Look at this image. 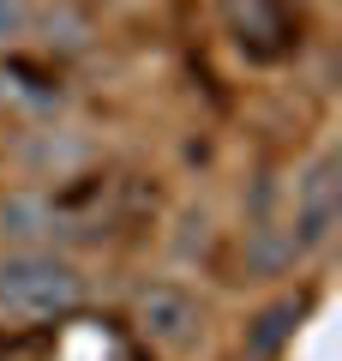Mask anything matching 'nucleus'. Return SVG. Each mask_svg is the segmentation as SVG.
<instances>
[{
	"label": "nucleus",
	"instance_id": "7",
	"mask_svg": "<svg viewBox=\"0 0 342 361\" xmlns=\"http://www.w3.org/2000/svg\"><path fill=\"white\" fill-rule=\"evenodd\" d=\"M30 30H37V6L30 0H0V49H18Z\"/></svg>",
	"mask_w": 342,
	"mask_h": 361
},
{
	"label": "nucleus",
	"instance_id": "3",
	"mask_svg": "<svg viewBox=\"0 0 342 361\" xmlns=\"http://www.w3.org/2000/svg\"><path fill=\"white\" fill-rule=\"evenodd\" d=\"M127 319H132V331H139V343H151L156 355H168V361L198 355L204 337H210V313H204V301L192 295L186 283H175V277H151V283H139L127 295Z\"/></svg>",
	"mask_w": 342,
	"mask_h": 361
},
{
	"label": "nucleus",
	"instance_id": "4",
	"mask_svg": "<svg viewBox=\"0 0 342 361\" xmlns=\"http://www.w3.org/2000/svg\"><path fill=\"white\" fill-rule=\"evenodd\" d=\"M300 301L294 295H277V301H265V307L246 319V331H241V355L246 361H277L282 349L294 343V331H300Z\"/></svg>",
	"mask_w": 342,
	"mask_h": 361
},
{
	"label": "nucleus",
	"instance_id": "1",
	"mask_svg": "<svg viewBox=\"0 0 342 361\" xmlns=\"http://www.w3.org/2000/svg\"><path fill=\"white\" fill-rule=\"evenodd\" d=\"M84 301V271L54 247H0V319L42 325Z\"/></svg>",
	"mask_w": 342,
	"mask_h": 361
},
{
	"label": "nucleus",
	"instance_id": "5",
	"mask_svg": "<svg viewBox=\"0 0 342 361\" xmlns=\"http://www.w3.org/2000/svg\"><path fill=\"white\" fill-rule=\"evenodd\" d=\"M54 235V205L37 187H18V193L0 199V247H49Z\"/></svg>",
	"mask_w": 342,
	"mask_h": 361
},
{
	"label": "nucleus",
	"instance_id": "6",
	"mask_svg": "<svg viewBox=\"0 0 342 361\" xmlns=\"http://www.w3.org/2000/svg\"><path fill=\"white\" fill-rule=\"evenodd\" d=\"M241 259L253 277H282V271H294V247H289V229H282V217H253L241 235Z\"/></svg>",
	"mask_w": 342,
	"mask_h": 361
},
{
	"label": "nucleus",
	"instance_id": "2",
	"mask_svg": "<svg viewBox=\"0 0 342 361\" xmlns=\"http://www.w3.org/2000/svg\"><path fill=\"white\" fill-rule=\"evenodd\" d=\"M282 229H289L294 265L306 259H324L342 235V151L336 145H318L289 180V199H282Z\"/></svg>",
	"mask_w": 342,
	"mask_h": 361
},
{
	"label": "nucleus",
	"instance_id": "8",
	"mask_svg": "<svg viewBox=\"0 0 342 361\" xmlns=\"http://www.w3.org/2000/svg\"><path fill=\"white\" fill-rule=\"evenodd\" d=\"M270 6H306V0H270Z\"/></svg>",
	"mask_w": 342,
	"mask_h": 361
}]
</instances>
